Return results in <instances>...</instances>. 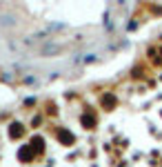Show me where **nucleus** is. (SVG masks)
Returning <instances> with one entry per match:
<instances>
[{"mask_svg": "<svg viewBox=\"0 0 162 167\" xmlns=\"http://www.w3.org/2000/svg\"><path fill=\"white\" fill-rule=\"evenodd\" d=\"M29 156H31V149H29V147H25V149L20 152V158L22 161H29Z\"/></svg>", "mask_w": 162, "mask_h": 167, "instance_id": "obj_2", "label": "nucleus"}, {"mask_svg": "<svg viewBox=\"0 0 162 167\" xmlns=\"http://www.w3.org/2000/svg\"><path fill=\"white\" fill-rule=\"evenodd\" d=\"M60 141H62V143H71L73 136H71L69 132H60Z\"/></svg>", "mask_w": 162, "mask_h": 167, "instance_id": "obj_1", "label": "nucleus"}, {"mask_svg": "<svg viewBox=\"0 0 162 167\" xmlns=\"http://www.w3.org/2000/svg\"><path fill=\"white\" fill-rule=\"evenodd\" d=\"M20 132H22L20 125H14V127H11V136H20Z\"/></svg>", "mask_w": 162, "mask_h": 167, "instance_id": "obj_3", "label": "nucleus"}]
</instances>
